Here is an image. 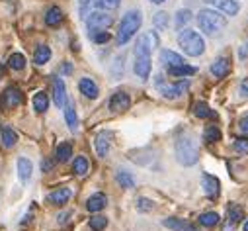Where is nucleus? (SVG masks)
Listing matches in <instances>:
<instances>
[{
    "instance_id": "6ab92c4d",
    "label": "nucleus",
    "mask_w": 248,
    "mask_h": 231,
    "mask_svg": "<svg viewBox=\"0 0 248 231\" xmlns=\"http://www.w3.org/2000/svg\"><path fill=\"white\" fill-rule=\"evenodd\" d=\"M160 61L170 69V67H178V65H184L186 61H184V57L180 55V53H176V51H170V49H164V51H160Z\"/></svg>"
},
{
    "instance_id": "1a4fd4ad",
    "label": "nucleus",
    "mask_w": 248,
    "mask_h": 231,
    "mask_svg": "<svg viewBox=\"0 0 248 231\" xmlns=\"http://www.w3.org/2000/svg\"><path fill=\"white\" fill-rule=\"evenodd\" d=\"M151 69H153V63H151V55H137L135 57V63H133V71L139 79H149L151 75Z\"/></svg>"
},
{
    "instance_id": "49530a36",
    "label": "nucleus",
    "mask_w": 248,
    "mask_h": 231,
    "mask_svg": "<svg viewBox=\"0 0 248 231\" xmlns=\"http://www.w3.org/2000/svg\"><path fill=\"white\" fill-rule=\"evenodd\" d=\"M240 92H242V94L248 98V79H244V81L240 82Z\"/></svg>"
},
{
    "instance_id": "b1692460",
    "label": "nucleus",
    "mask_w": 248,
    "mask_h": 231,
    "mask_svg": "<svg viewBox=\"0 0 248 231\" xmlns=\"http://www.w3.org/2000/svg\"><path fill=\"white\" fill-rule=\"evenodd\" d=\"M115 181H117V184H119L121 188H125V190L135 188V179H133L131 172H127V170H117Z\"/></svg>"
},
{
    "instance_id": "bb28decb",
    "label": "nucleus",
    "mask_w": 248,
    "mask_h": 231,
    "mask_svg": "<svg viewBox=\"0 0 248 231\" xmlns=\"http://www.w3.org/2000/svg\"><path fill=\"white\" fill-rule=\"evenodd\" d=\"M194 114L198 116V118H202V120H205V118H217L215 112L209 108L207 102H198V104L194 106Z\"/></svg>"
},
{
    "instance_id": "f03ea898",
    "label": "nucleus",
    "mask_w": 248,
    "mask_h": 231,
    "mask_svg": "<svg viewBox=\"0 0 248 231\" xmlns=\"http://www.w3.org/2000/svg\"><path fill=\"white\" fill-rule=\"evenodd\" d=\"M143 24V16L139 10H129L125 16L121 18V24H119V32H117V43L119 45H125L129 43V39L135 37V33L139 32Z\"/></svg>"
},
{
    "instance_id": "2f4dec72",
    "label": "nucleus",
    "mask_w": 248,
    "mask_h": 231,
    "mask_svg": "<svg viewBox=\"0 0 248 231\" xmlns=\"http://www.w3.org/2000/svg\"><path fill=\"white\" fill-rule=\"evenodd\" d=\"M8 67H10L12 71H22V69L26 67V57H24L22 53H12V55L8 57Z\"/></svg>"
},
{
    "instance_id": "e433bc0d",
    "label": "nucleus",
    "mask_w": 248,
    "mask_h": 231,
    "mask_svg": "<svg viewBox=\"0 0 248 231\" xmlns=\"http://www.w3.org/2000/svg\"><path fill=\"white\" fill-rule=\"evenodd\" d=\"M119 2H121V0H96L94 6L98 10H115L119 6Z\"/></svg>"
},
{
    "instance_id": "58836bf2",
    "label": "nucleus",
    "mask_w": 248,
    "mask_h": 231,
    "mask_svg": "<svg viewBox=\"0 0 248 231\" xmlns=\"http://www.w3.org/2000/svg\"><path fill=\"white\" fill-rule=\"evenodd\" d=\"M153 22H155V26L158 30H166L168 28V12H156L155 18H153Z\"/></svg>"
},
{
    "instance_id": "c85d7f7f",
    "label": "nucleus",
    "mask_w": 248,
    "mask_h": 231,
    "mask_svg": "<svg viewBox=\"0 0 248 231\" xmlns=\"http://www.w3.org/2000/svg\"><path fill=\"white\" fill-rule=\"evenodd\" d=\"M88 168H90V163H88V159L84 155H80V157L75 159V163H73V172H75V175L84 177L86 172H88Z\"/></svg>"
},
{
    "instance_id": "a19ab883",
    "label": "nucleus",
    "mask_w": 248,
    "mask_h": 231,
    "mask_svg": "<svg viewBox=\"0 0 248 231\" xmlns=\"http://www.w3.org/2000/svg\"><path fill=\"white\" fill-rule=\"evenodd\" d=\"M234 151L236 153H242V155H248V137H238L234 139Z\"/></svg>"
},
{
    "instance_id": "f8f14e48",
    "label": "nucleus",
    "mask_w": 248,
    "mask_h": 231,
    "mask_svg": "<svg viewBox=\"0 0 248 231\" xmlns=\"http://www.w3.org/2000/svg\"><path fill=\"white\" fill-rule=\"evenodd\" d=\"M162 225L172 231H200L196 225H192L186 219H180V217H166V219H162Z\"/></svg>"
},
{
    "instance_id": "5701e85b",
    "label": "nucleus",
    "mask_w": 248,
    "mask_h": 231,
    "mask_svg": "<svg viewBox=\"0 0 248 231\" xmlns=\"http://www.w3.org/2000/svg\"><path fill=\"white\" fill-rule=\"evenodd\" d=\"M0 141H2V145L6 149H12L18 143V133L12 128H2V132H0Z\"/></svg>"
},
{
    "instance_id": "5fc2aeb1",
    "label": "nucleus",
    "mask_w": 248,
    "mask_h": 231,
    "mask_svg": "<svg viewBox=\"0 0 248 231\" xmlns=\"http://www.w3.org/2000/svg\"><path fill=\"white\" fill-rule=\"evenodd\" d=\"M244 231H248V219H246V223H244Z\"/></svg>"
},
{
    "instance_id": "393cba45",
    "label": "nucleus",
    "mask_w": 248,
    "mask_h": 231,
    "mask_svg": "<svg viewBox=\"0 0 248 231\" xmlns=\"http://www.w3.org/2000/svg\"><path fill=\"white\" fill-rule=\"evenodd\" d=\"M65 120H67V126L75 132L78 128V118H77V110H75V104L73 102H67L65 106Z\"/></svg>"
},
{
    "instance_id": "dca6fc26",
    "label": "nucleus",
    "mask_w": 248,
    "mask_h": 231,
    "mask_svg": "<svg viewBox=\"0 0 248 231\" xmlns=\"http://www.w3.org/2000/svg\"><path fill=\"white\" fill-rule=\"evenodd\" d=\"M53 102L59 108H63L67 104V88H65L63 79H55L53 81Z\"/></svg>"
},
{
    "instance_id": "6e6552de",
    "label": "nucleus",
    "mask_w": 248,
    "mask_h": 231,
    "mask_svg": "<svg viewBox=\"0 0 248 231\" xmlns=\"http://www.w3.org/2000/svg\"><path fill=\"white\" fill-rule=\"evenodd\" d=\"M203 2L209 4V6H213V8H217L225 16H236L238 10H240L236 0H203Z\"/></svg>"
},
{
    "instance_id": "f704fd0d",
    "label": "nucleus",
    "mask_w": 248,
    "mask_h": 231,
    "mask_svg": "<svg viewBox=\"0 0 248 231\" xmlns=\"http://www.w3.org/2000/svg\"><path fill=\"white\" fill-rule=\"evenodd\" d=\"M219 221H221V217H219V214H215V212H207V214H202V215H200V223H202L203 227H215Z\"/></svg>"
},
{
    "instance_id": "9d476101",
    "label": "nucleus",
    "mask_w": 248,
    "mask_h": 231,
    "mask_svg": "<svg viewBox=\"0 0 248 231\" xmlns=\"http://www.w3.org/2000/svg\"><path fill=\"white\" fill-rule=\"evenodd\" d=\"M129 106H131V98L127 92L119 90V92L111 94V98H109V110L111 112H125V110H129Z\"/></svg>"
},
{
    "instance_id": "ddd939ff",
    "label": "nucleus",
    "mask_w": 248,
    "mask_h": 231,
    "mask_svg": "<svg viewBox=\"0 0 248 231\" xmlns=\"http://www.w3.org/2000/svg\"><path fill=\"white\" fill-rule=\"evenodd\" d=\"M111 133H108V132H102V133H98L96 135V139H94V149H96V153H98V157H108V153H109V145H111Z\"/></svg>"
},
{
    "instance_id": "0eeeda50",
    "label": "nucleus",
    "mask_w": 248,
    "mask_h": 231,
    "mask_svg": "<svg viewBox=\"0 0 248 231\" xmlns=\"http://www.w3.org/2000/svg\"><path fill=\"white\" fill-rule=\"evenodd\" d=\"M158 43H160V39H158L156 32H147V33H143V35L137 39V43H135V57H137V55H151V53L158 47Z\"/></svg>"
},
{
    "instance_id": "f257e3e1",
    "label": "nucleus",
    "mask_w": 248,
    "mask_h": 231,
    "mask_svg": "<svg viewBox=\"0 0 248 231\" xmlns=\"http://www.w3.org/2000/svg\"><path fill=\"white\" fill-rule=\"evenodd\" d=\"M174 151H176V161L184 166H192L200 161V147L190 135H180L176 139Z\"/></svg>"
},
{
    "instance_id": "a878e982",
    "label": "nucleus",
    "mask_w": 248,
    "mask_h": 231,
    "mask_svg": "<svg viewBox=\"0 0 248 231\" xmlns=\"http://www.w3.org/2000/svg\"><path fill=\"white\" fill-rule=\"evenodd\" d=\"M55 157H57V161L59 163H67L71 157H73V145L71 143H61L59 147H57V151H55Z\"/></svg>"
},
{
    "instance_id": "a211bd4d",
    "label": "nucleus",
    "mask_w": 248,
    "mask_h": 231,
    "mask_svg": "<svg viewBox=\"0 0 248 231\" xmlns=\"http://www.w3.org/2000/svg\"><path fill=\"white\" fill-rule=\"evenodd\" d=\"M78 90H80L86 98H90V100L98 98V94H100L98 84H96L92 79H88V77H84V79H80V81H78Z\"/></svg>"
},
{
    "instance_id": "39448f33",
    "label": "nucleus",
    "mask_w": 248,
    "mask_h": 231,
    "mask_svg": "<svg viewBox=\"0 0 248 231\" xmlns=\"http://www.w3.org/2000/svg\"><path fill=\"white\" fill-rule=\"evenodd\" d=\"M84 20H86L88 32H102V30H108V28L113 24V16H111L108 10H94V12H88V16H86Z\"/></svg>"
},
{
    "instance_id": "72a5a7b5",
    "label": "nucleus",
    "mask_w": 248,
    "mask_h": 231,
    "mask_svg": "<svg viewBox=\"0 0 248 231\" xmlns=\"http://www.w3.org/2000/svg\"><path fill=\"white\" fill-rule=\"evenodd\" d=\"M203 139H205V143H217V141H221V130L217 126H207L205 132H203Z\"/></svg>"
},
{
    "instance_id": "de8ad7c7",
    "label": "nucleus",
    "mask_w": 248,
    "mask_h": 231,
    "mask_svg": "<svg viewBox=\"0 0 248 231\" xmlns=\"http://www.w3.org/2000/svg\"><path fill=\"white\" fill-rule=\"evenodd\" d=\"M41 168H43V172H49L53 168V161H43L41 163Z\"/></svg>"
},
{
    "instance_id": "cd10ccee",
    "label": "nucleus",
    "mask_w": 248,
    "mask_h": 231,
    "mask_svg": "<svg viewBox=\"0 0 248 231\" xmlns=\"http://www.w3.org/2000/svg\"><path fill=\"white\" fill-rule=\"evenodd\" d=\"M196 73V67H192V65H178V67H170L168 69V75L170 77H192Z\"/></svg>"
},
{
    "instance_id": "4468645a",
    "label": "nucleus",
    "mask_w": 248,
    "mask_h": 231,
    "mask_svg": "<svg viewBox=\"0 0 248 231\" xmlns=\"http://www.w3.org/2000/svg\"><path fill=\"white\" fill-rule=\"evenodd\" d=\"M202 186H203V190L209 198H217L219 192H221V182L213 175H203L202 177Z\"/></svg>"
},
{
    "instance_id": "79ce46f5",
    "label": "nucleus",
    "mask_w": 248,
    "mask_h": 231,
    "mask_svg": "<svg viewBox=\"0 0 248 231\" xmlns=\"http://www.w3.org/2000/svg\"><path fill=\"white\" fill-rule=\"evenodd\" d=\"M153 208H155V204H153L149 198H139V200H137V210H139V212H151Z\"/></svg>"
},
{
    "instance_id": "7ed1b4c3",
    "label": "nucleus",
    "mask_w": 248,
    "mask_h": 231,
    "mask_svg": "<svg viewBox=\"0 0 248 231\" xmlns=\"http://www.w3.org/2000/svg\"><path fill=\"white\" fill-rule=\"evenodd\" d=\"M178 43H180L182 51H184L186 55H190V57H200V55H203V51H205V41H203V37H202L198 32L190 30V28H186V30L180 32Z\"/></svg>"
},
{
    "instance_id": "9b49d317",
    "label": "nucleus",
    "mask_w": 248,
    "mask_h": 231,
    "mask_svg": "<svg viewBox=\"0 0 248 231\" xmlns=\"http://www.w3.org/2000/svg\"><path fill=\"white\" fill-rule=\"evenodd\" d=\"M211 73L217 79H225L231 75V59L229 57H217V59L211 63Z\"/></svg>"
},
{
    "instance_id": "3c124183",
    "label": "nucleus",
    "mask_w": 248,
    "mask_h": 231,
    "mask_svg": "<svg viewBox=\"0 0 248 231\" xmlns=\"http://www.w3.org/2000/svg\"><path fill=\"white\" fill-rule=\"evenodd\" d=\"M69 215H71V214H69V212H67V214H61V215H59V221H61V223H65V221H67V217H69Z\"/></svg>"
},
{
    "instance_id": "4c0bfd02",
    "label": "nucleus",
    "mask_w": 248,
    "mask_h": 231,
    "mask_svg": "<svg viewBox=\"0 0 248 231\" xmlns=\"http://www.w3.org/2000/svg\"><path fill=\"white\" fill-rule=\"evenodd\" d=\"M106 225H108V217H104V215H92L90 217V227L94 231H104Z\"/></svg>"
},
{
    "instance_id": "473e14b6",
    "label": "nucleus",
    "mask_w": 248,
    "mask_h": 231,
    "mask_svg": "<svg viewBox=\"0 0 248 231\" xmlns=\"http://www.w3.org/2000/svg\"><path fill=\"white\" fill-rule=\"evenodd\" d=\"M49 108V96L45 94V92H37L35 96H33V110L35 112H45Z\"/></svg>"
},
{
    "instance_id": "aec40b11",
    "label": "nucleus",
    "mask_w": 248,
    "mask_h": 231,
    "mask_svg": "<svg viewBox=\"0 0 248 231\" xmlns=\"http://www.w3.org/2000/svg\"><path fill=\"white\" fill-rule=\"evenodd\" d=\"M106 204H108L106 194L98 192V194H92V196L86 200V210L92 212V214H98V212H102V210L106 208Z\"/></svg>"
},
{
    "instance_id": "c9c22d12",
    "label": "nucleus",
    "mask_w": 248,
    "mask_h": 231,
    "mask_svg": "<svg viewBox=\"0 0 248 231\" xmlns=\"http://www.w3.org/2000/svg\"><path fill=\"white\" fill-rule=\"evenodd\" d=\"M190 20H192V10L182 8V10L176 12V20H174V24H176V28H182L184 24H188Z\"/></svg>"
},
{
    "instance_id": "09e8293b",
    "label": "nucleus",
    "mask_w": 248,
    "mask_h": 231,
    "mask_svg": "<svg viewBox=\"0 0 248 231\" xmlns=\"http://www.w3.org/2000/svg\"><path fill=\"white\" fill-rule=\"evenodd\" d=\"M240 57H242V59H246V57H248V39H246V43L240 47Z\"/></svg>"
},
{
    "instance_id": "c03bdc74",
    "label": "nucleus",
    "mask_w": 248,
    "mask_h": 231,
    "mask_svg": "<svg viewBox=\"0 0 248 231\" xmlns=\"http://www.w3.org/2000/svg\"><path fill=\"white\" fill-rule=\"evenodd\" d=\"M121 73H123V57H117V59H115V71H113V75L119 77Z\"/></svg>"
},
{
    "instance_id": "a18cd8bd",
    "label": "nucleus",
    "mask_w": 248,
    "mask_h": 231,
    "mask_svg": "<svg viewBox=\"0 0 248 231\" xmlns=\"http://www.w3.org/2000/svg\"><path fill=\"white\" fill-rule=\"evenodd\" d=\"M238 130H240L242 133H246V135H248V116H246V118H242V120L238 122Z\"/></svg>"
},
{
    "instance_id": "412c9836",
    "label": "nucleus",
    "mask_w": 248,
    "mask_h": 231,
    "mask_svg": "<svg viewBox=\"0 0 248 231\" xmlns=\"http://www.w3.org/2000/svg\"><path fill=\"white\" fill-rule=\"evenodd\" d=\"M31 172H33L31 161L26 159V157H20V159H18V177H20V181H22V182H28V181L31 179Z\"/></svg>"
},
{
    "instance_id": "423d86ee",
    "label": "nucleus",
    "mask_w": 248,
    "mask_h": 231,
    "mask_svg": "<svg viewBox=\"0 0 248 231\" xmlns=\"http://www.w3.org/2000/svg\"><path fill=\"white\" fill-rule=\"evenodd\" d=\"M162 79H164L162 75H158V77H156V86L160 88V94H162L164 98H168V100L180 98L186 90H188V86H190V82H188V81H184V82H176V84H164V81H162Z\"/></svg>"
},
{
    "instance_id": "4be33fe9",
    "label": "nucleus",
    "mask_w": 248,
    "mask_h": 231,
    "mask_svg": "<svg viewBox=\"0 0 248 231\" xmlns=\"http://www.w3.org/2000/svg\"><path fill=\"white\" fill-rule=\"evenodd\" d=\"M61 22H63V10H61L59 6H51V8L47 10V14H45V24H47L49 28H55V26H59Z\"/></svg>"
},
{
    "instance_id": "603ef678",
    "label": "nucleus",
    "mask_w": 248,
    "mask_h": 231,
    "mask_svg": "<svg viewBox=\"0 0 248 231\" xmlns=\"http://www.w3.org/2000/svg\"><path fill=\"white\" fill-rule=\"evenodd\" d=\"M153 4H162V2H166V0H151Z\"/></svg>"
},
{
    "instance_id": "20e7f679",
    "label": "nucleus",
    "mask_w": 248,
    "mask_h": 231,
    "mask_svg": "<svg viewBox=\"0 0 248 231\" xmlns=\"http://www.w3.org/2000/svg\"><path fill=\"white\" fill-rule=\"evenodd\" d=\"M198 26L203 33L217 35L227 26V18H225V14H221L217 10H202L198 14Z\"/></svg>"
},
{
    "instance_id": "864d4df0",
    "label": "nucleus",
    "mask_w": 248,
    "mask_h": 231,
    "mask_svg": "<svg viewBox=\"0 0 248 231\" xmlns=\"http://www.w3.org/2000/svg\"><path fill=\"white\" fill-rule=\"evenodd\" d=\"M2 71H4V67H2V65H0V79H2Z\"/></svg>"
},
{
    "instance_id": "f3484780",
    "label": "nucleus",
    "mask_w": 248,
    "mask_h": 231,
    "mask_svg": "<svg viewBox=\"0 0 248 231\" xmlns=\"http://www.w3.org/2000/svg\"><path fill=\"white\" fill-rule=\"evenodd\" d=\"M71 196H73L71 188H57L47 196V202L53 204V206H63V204H67L71 200Z\"/></svg>"
},
{
    "instance_id": "37998d69",
    "label": "nucleus",
    "mask_w": 248,
    "mask_h": 231,
    "mask_svg": "<svg viewBox=\"0 0 248 231\" xmlns=\"http://www.w3.org/2000/svg\"><path fill=\"white\" fill-rule=\"evenodd\" d=\"M78 2H80V16H82V18H86V16H88V12H90V8L94 6L96 0H78Z\"/></svg>"
},
{
    "instance_id": "8fccbe9b",
    "label": "nucleus",
    "mask_w": 248,
    "mask_h": 231,
    "mask_svg": "<svg viewBox=\"0 0 248 231\" xmlns=\"http://www.w3.org/2000/svg\"><path fill=\"white\" fill-rule=\"evenodd\" d=\"M61 71H63L65 75H71V73H73V65H71V63H65V65H63V69H61Z\"/></svg>"
},
{
    "instance_id": "ea45409f",
    "label": "nucleus",
    "mask_w": 248,
    "mask_h": 231,
    "mask_svg": "<svg viewBox=\"0 0 248 231\" xmlns=\"http://www.w3.org/2000/svg\"><path fill=\"white\" fill-rule=\"evenodd\" d=\"M88 35H90V39L94 43H106V41H109V33L106 30H102V32H88Z\"/></svg>"
},
{
    "instance_id": "7c9ffc66",
    "label": "nucleus",
    "mask_w": 248,
    "mask_h": 231,
    "mask_svg": "<svg viewBox=\"0 0 248 231\" xmlns=\"http://www.w3.org/2000/svg\"><path fill=\"white\" fill-rule=\"evenodd\" d=\"M227 217H229L231 223H238L244 217V210L238 204H229L227 206Z\"/></svg>"
},
{
    "instance_id": "c756f323",
    "label": "nucleus",
    "mask_w": 248,
    "mask_h": 231,
    "mask_svg": "<svg viewBox=\"0 0 248 231\" xmlns=\"http://www.w3.org/2000/svg\"><path fill=\"white\" fill-rule=\"evenodd\" d=\"M49 59H51V49H49L47 45H39V47L35 49V55H33L35 65H45Z\"/></svg>"
},
{
    "instance_id": "2eb2a0df",
    "label": "nucleus",
    "mask_w": 248,
    "mask_h": 231,
    "mask_svg": "<svg viewBox=\"0 0 248 231\" xmlns=\"http://www.w3.org/2000/svg\"><path fill=\"white\" fill-rule=\"evenodd\" d=\"M22 100H24V96H22L20 88H16V86H8L2 94V102L6 108H16L22 104Z\"/></svg>"
}]
</instances>
